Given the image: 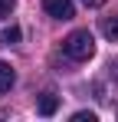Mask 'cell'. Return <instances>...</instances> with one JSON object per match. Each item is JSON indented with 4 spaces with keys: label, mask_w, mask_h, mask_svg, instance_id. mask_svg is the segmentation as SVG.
<instances>
[{
    "label": "cell",
    "mask_w": 118,
    "mask_h": 122,
    "mask_svg": "<svg viewBox=\"0 0 118 122\" xmlns=\"http://www.w3.org/2000/svg\"><path fill=\"white\" fill-rule=\"evenodd\" d=\"M62 50H66V56L76 63H85L95 56V40H92V33L89 30H72L66 40H62Z\"/></svg>",
    "instance_id": "6da1fadb"
},
{
    "label": "cell",
    "mask_w": 118,
    "mask_h": 122,
    "mask_svg": "<svg viewBox=\"0 0 118 122\" xmlns=\"http://www.w3.org/2000/svg\"><path fill=\"white\" fill-rule=\"evenodd\" d=\"M43 10H46L49 17H56V20H72V17H76L72 0H43Z\"/></svg>",
    "instance_id": "7a4b0ae2"
},
{
    "label": "cell",
    "mask_w": 118,
    "mask_h": 122,
    "mask_svg": "<svg viewBox=\"0 0 118 122\" xmlns=\"http://www.w3.org/2000/svg\"><path fill=\"white\" fill-rule=\"evenodd\" d=\"M36 109H39V116H53V112L59 109V96H56V92H43Z\"/></svg>",
    "instance_id": "3957f363"
},
{
    "label": "cell",
    "mask_w": 118,
    "mask_h": 122,
    "mask_svg": "<svg viewBox=\"0 0 118 122\" xmlns=\"http://www.w3.org/2000/svg\"><path fill=\"white\" fill-rule=\"evenodd\" d=\"M13 82H17V73H13V66L0 60V92H10V86H13Z\"/></svg>",
    "instance_id": "277c9868"
},
{
    "label": "cell",
    "mask_w": 118,
    "mask_h": 122,
    "mask_svg": "<svg viewBox=\"0 0 118 122\" xmlns=\"http://www.w3.org/2000/svg\"><path fill=\"white\" fill-rule=\"evenodd\" d=\"M102 36H105V40H112V43H118V13L102 20Z\"/></svg>",
    "instance_id": "5b68a950"
},
{
    "label": "cell",
    "mask_w": 118,
    "mask_h": 122,
    "mask_svg": "<svg viewBox=\"0 0 118 122\" xmlns=\"http://www.w3.org/2000/svg\"><path fill=\"white\" fill-rule=\"evenodd\" d=\"M0 40L3 43H20V26H7V30L0 33Z\"/></svg>",
    "instance_id": "8992f818"
},
{
    "label": "cell",
    "mask_w": 118,
    "mask_h": 122,
    "mask_svg": "<svg viewBox=\"0 0 118 122\" xmlns=\"http://www.w3.org/2000/svg\"><path fill=\"white\" fill-rule=\"evenodd\" d=\"M17 7V0H0V20L3 17H10V10Z\"/></svg>",
    "instance_id": "52a82bcc"
},
{
    "label": "cell",
    "mask_w": 118,
    "mask_h": 122,
    "mask_svg": "<svg viewBox=\"0 0 118 122\" xmlns=\"http://www.w3.org/2000/svg\"><path fill=\"white\" fill-rule=\"evenodd\" d=\"M72 122H95V112H76Z\"/></svg>",
    "instance_id": "ba28073f"
},
{
    "label": "cell",
    "mask_w": 118,
    "mask_h": 122,
    "mask_svg": "<svg viewBox=\"0 0 118 122\" xmlns=\"http://www.w3.org/2000/svg\"><path fill=\"white\" fill-rule=\"evenodd\" d=\"M85 7H102V3H108V0H82Z\"/></svg>",
    "instance_id": "9c48e42d"
}]
</instances>
